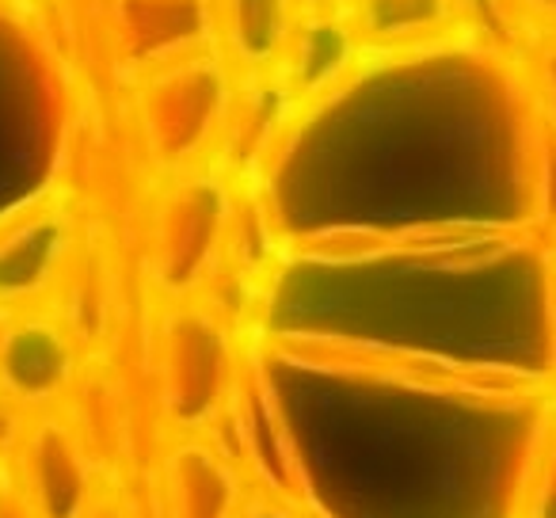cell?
Masks as SVG:
<instances>
[{
  "instance_id": "6da1fadb",
  "label": "cell",
  "mask_w": 556,
  "mask_h": 518,
  "mask_svg": "<svg viewBox=\"0 0 556 518\" xmlns=\"http://www.w3.org/2000/svg\"><path fill=\"white\" fill-rule=\"evenodd\" d=\"M229 328L206 309H184L164 336L161 404L179 434H206L225 416L240 381Z\"/></svg>"
},
{
  "instance_id": "7a4b0ae2",
  "label": "cell",
  "mask_w": 556,
  "mask_h": 518,
  "mask_svg": "<svg viewBox=\"0 0 556 518\" xmlns=\"http://www.w3.org/2000/svg\"><path fill=\"white\" fill-rule=\"evenodd\" d=\"M232 73L217 50L168 65L146 96V130L156 161L184 168L214 149L232 111Z\"/></svg>"
},
{
  "instance_id": "3957f363",
  "label": "cell",
  "mask_w": 556,
  "mask_h": 518,
  "mask_svg": "<svg viewBox=\"0 0 556 518\" xmlns=\"http://www.w3.org/2000/svg\"><path fill=\"white\" fill-rule=\"evenodd\" d=\"M229 232V191L217 176H194L172 194L156 237V275L172 294H191L217 264Z\"/></svg>"
},
{
  "instance_id": "277c9868",
  "label": "cell",
  "mask_w": 556,
  "mask_h": 518,
  "mask_svg": "<svg viewBox=\"0 0 556 518\" xmlns=\"http://www.w3.org/2000/svg\"><path fill=\"white\" fill-rule=\"evenodd\" d=\"M363 58L366 54L348 12H302L282 50L275 80L290 96V103H309L336 92Z\"/></svg>"
},
{
  "instance_id": "5b68a950",
  "label": "cell",
  "mask_w": 556,
  "mask_h": 518,
  "mask_svg": "<svg viewBox=\"0 0 556 518\" xmlns=\"http://www.w3.org/2000/svg\"><path fill=\"white\" fill-rule=\"evenodd\" d=\"M248 488V477L214 434H184L164 462L168 518H237Z\"/></svg>"
},
{
  "instance_id": "8992f818",
  "label": "cell",
  "mask_w": 556,
  "mask_h": 518,
  "mask_svg": "<svg viewBox=\"0 0 556 518\" xmlns=\"http://www.w3.org/2000/svg\"><path fill=\"white\" fill-rule=\"evenodd\" d=\"M206 4L214 24V50L232 77H275L290 31L302 16L298 0H206Z\"/></svg>"
},
{
  "instance_id": "52a82bcc",
  "label": "cell",
  "mask_w": 556,
  "mask_h": 518,
  "mask_svg": "<svg viewBox=\"0 0 556 518\" xmlns=\"http://www.w3.org/2000/svg\"><path fill=\"white\" fill-rule=\"evenodd\" d=\"M348 20L363 54H412L446 42L462 27L465 0H351Z\"/></svg>"
},
{
  "instance_id": "ba28073f",
  "label": "cell",
  "mask_w": 556,
  "mask_h": 518,
  "mask_svg": "<svg viewBox=\"0 0 556 518\" xmlns=\"http://www.w3.org/2000/svg\"><path fill=\"white\" fill-rule=\"evenodd\" d=\"M518 518H556V412L533 442L526 462L522 492H518Z\"/></svg>"
},
{
  "instance_id": "9c48e42d",
  "label": "cell",
  "mask_w": 556,
  "mask_h": 518,
  "mask_svg": "<svg viewBox=\"0 0 556 518\" xmlns=\"http://www.w3.org/2000/svg\"><path fill=\"white\" fill-rule=\"evenodd\" d=\"M526 62H530V88L538 96L541 118L556 130V35H533Z\"/></svg>"
},
{
  "instance_id": "30bf717a",
  "label": "cell",
  "mask_w": 556,
  "mask_h": 518,
  "mask_svg": "<svg viewBox=\"0 0 556 518\" xmlns=\"http://www.w3.org/2000/svg\"><path fill=\"white\" fill-rule=\"evenodd\" d=\"M237 518H305V510L294 500H282V495L263 492V488H248Z\"/></svg>"
},
{
  "instance_id": "8fae6325",
  "label": "cell",
  "mask_w": 556,
  "mask_h": 518,
  "mask_svg": "<svg viewBox=\"0 0 556 518\" xmlns=\"http://www.w3.org/2000/svg\"><path fill=\"white\" fill-rule=\"evenodd\" d=\"M515 20H526L533 35H556V0H507Z\"/></svg>"
},
{
  "instance_id": "7c38bea8",
  "label": "cell",
  "mask_w": 556,
  "mask_h": 518,
  "mask_svg": "<svg viewBox=\"0 0 556 518\" xmlns=\"http://www.w3.org/2000/svg\"><path fill=\"white\" fill-rule=\"evenodd\" d=\"M351 0H298V9L302 12H343Z\"/></svg>"
}]
</instances>
